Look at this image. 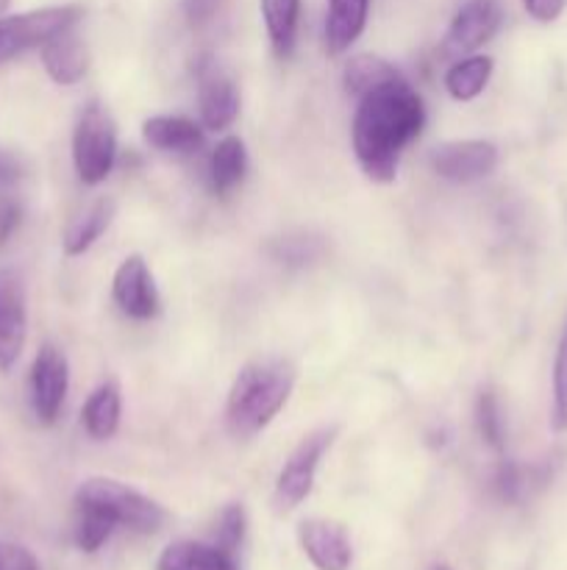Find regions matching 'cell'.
Returning <instances> with one entry per match:
<instances>
[{
  "instance_id": "obj_2",
  "label": "cell",
  "mask_w": 567,
  "mask_h": 570,
  "mask_svg": "<svg viewBox=\"0 0 567 570\" xmlns=\"http://www.w3.org/2000/svg\"><path fill=\"white\" fill-rule=\"evenodd\" d=\"M295 365L281 356H259L233 379L226 401L228 432L239 440L259 434L276 421L295 390Z\"/></svg>"
},
{
  "instance_id": "obj_27",
  "label": "cell",
  "mask_w": 567,
  "mask_h": 570,
  "mask_svg": "<svg viewBox=\"0 0 567 570\" xmlns=\"http://www.w3.org/2000/svg\"><path fill=\"white\" fill-rule=\"evenodd\" d=\"M245 529H248V515H245L242 504H228L217 518L215 529V546H220L228 554H237V549L245 540Z\"/></svg>"
},
{
  "instance_id": "obj_35",
  "label": "cell",
  "mask_w": 567,
  "mask_h": 570,
  "mask_svg": "<svg viewBox=\"0 0 567 570\" xmlns=\"http://www.w3.org/2000/svg\"><path fill=\"white\" fill-rule=\"evenodd\" d=\"M434 570H450V568H445V566H439V568H434Z\"/></svg>"
},
{
  "instance_id": "obj_7",
  "label": "cell",
  "mask_w": 567,
  "mask_h": 570,
  "mask_svg": "<svg viewBox=\"0 0 567 570\" xmlns=\"http://www.w3.org/2000/svg\"><path fill=\"white\" fill-rule=\"evenodd\" d=\"M67 390H70V365L64 351L53 343L39 345L37 356L28 373V393H31V410L42 426H53L64 410Z\"/></svg>"
},
{
  "instance_id": "obj_1",
  "label": "cell",
  "mask_w": 567,
  "mask_h": 570,
  "mask_svg": "<svg viewBox=\"0 0 567 570\" xmlns=\"http://www.w3.org/2000/svg\"><path fill=\"white\" fill-rule=\"evenodd\" d=\"M426 126V106L406 76L361 95L356 106L350 142L367 178L389 184L398 176V161L406 145L420 137Z\"/></svg>"
},
{
  "instance_id": "obj_33",
  "label": "cell",
  "mask_w": 567,
  "mask_h": 570,
  "mask_svg": "<svg viewBox=\"0 0 567 570\" xmlns=\"http://www.w3.org/2000/svg\"><path fill=\"white\" fill-rule=\"evenodd\" d=\"M17 226H20V206L17 204L0 206V243H6Z\"/></svg>"
},
{
  "instance_id": "obj_34",
  "label": "cell",
  "mask_w": 567,
  "mask_h": 570,
  "mask_svg": "<svg viewBox=\"0 0 567 570\" xmlns=\"http://www.w3.org/2000/svg\"><path fill=\"white\" fill-rule=\"evenodd\" d=\"M9 3H11V0H0V17H3V11L9 9Z\"/></svg>"
},
{
  "instance_id": "obj_22",
  "label": "cell",
  "mask_w": 567,
  "mask_h": 570,
  "mask_svg": "<svg viewBox=\"0 0 567 570\" xmlns=\"http://www.w3.org/2000/svg\"><path fill=\"white\" fill-rule=\"evenodd\" d=\"M400 76H404V72H400L395 65H389L387 59H381V56L361 53L345 61L342 83H345V92H348L350 98L359 100L361 95L372 92V89L384 87V83L395 81V78Z\"/></svg>"
},
{
  "instance_id": "obj_25",
  "label": "cell",
  "mask_w": 567,
  "mask_h": 570,
  "mask_svg": "<svg viewBox=\"0 0 567 570\" xmlns=\"http://www.w3.org/2000/svg\"><path fill=\"white\" fill-rule=\"evenodd\" d=\"M476 429L481 434L484 443L493 451H500L506 443V426L504 412H500V401L493 390H481L476 401Z\"/></svg>"
},
{
  "instance_id": "obj_19",
  "label": "cell",
  "mask_w": 567,
  "mask_h": 570,
  "mask_svg": "<svg viewBox=\"0 0 567 570\" xmlns=\"http://www.w3.org/2000/svg\"><path fill=\"white\" fill-rule=\"evenodd\" d=\"M120 415H122V395L120 384L117 382H103L100 387H94L89 393L87 404L81 410V423L83 432L92 440H111L120 429Z\"/></svg>"
},
{
  "instance_id": "obj_8",
  "label": "cell",
  "mask_w": 567,
  "mask_h": 570,
  "mask_svg": "<svg viewBox=\"0 0 567 570\" xmlns=\"http://www.w3.org/2000/svg\"><path fill=\"white\" fill-rule=\"evenodd\" d=\"M195 78H198L200 126L206 131L231 128L239 117V89L233 78L209 53L198 56V61H195Z\"/></svg>"
},
{
  "instance_id": "obj_24",
  "label": "cell",
  "mask_w": 567,
  "mask_h": 570,
  "mask_svg": "<svg viewBox=\"0 0 567 570\" xmlns=\"http://www.w3.org/2000/svg\"><path fill=\"white\" fill-rule=\"evenodd\" d=\"M115 529L117 523L106 512L87 504H76V529H72V538H76V546L83 554H94L98 549H103L106 540L115 534Z\"/></svg>"
},
{
  "instance_id": "obj_21",
  "label": "cell",
  "mask_w": 567,
  "mask_h": 570,
  "mask_svg": "<svg viewBox=\"0 0 567 570\" xmlns=\"http://www.w3.org/2000/svg\"><path fill=\"white\" fill-rule=\"evenodd\" d=\"M259 9L278 59L292 56L295 39H298L300 0H259Z\"/></svg>"
},
{
  "instance_id": "obj_30",
  "label": "cell",
  "mask_w": 567,
  "mask_h": 570,
  "mask_svg": "<svg viewBox=\"0 0 567 570\" xmlns=\"http://www.w3.org/2000/svg\"><path fill=\"white\" fill-rule=\"evenodd\" d=\"M0 570H39V562L22 546L0 543Z\"/></svg>"
},
{
  "instance_id": "obj_3",
  "label": "cell",
  "mask_w": 567,
  "mask_h": 570,
  "mask_svg": "<svg viewBox=\"0 0 567 570\" xmlns=\"http://www.w3.org/2000/svg\"><path fill=\"white\" fill-rule=\"evenodd\" d=\"M76 504L94 507L106 512L117 527H126L137 534H156L167 523V510L159 501L117 479L94 476L81 482V488L76 490Z\"/></svg>"
},
{
  "instance_id": "obj_18",
  "label": "cell",
  "mask_w": 567,
  "mask_h": 570,
  "mask_svg": "<svg viewBox=\"0 0 567 570\" xmlns=\"http://www.w3.org/2000/svg\"><path fill=\"white\" fill-rule=\"evenodd\" d=\"M156 570H239L237 557L215 543L178 540L159 554Z\"/></svg>"
},
{
  "instance_id": "obj_32",
  "label": "cell",
  "mask_w": 567,
  "mask_h": 570,
  "mask_svg": "<svg viewBox=\"0 0 567 570\" xmlns=\"http://www.w3.org/2000/svg\"><path fill=\"white\" fill-rule=\"evenodd\" d=\"M567 0H523V9L537 22H554L565 11Z\"/></svg>"
},
{
  "instance_id": "obj_6",
  "label": "cell",
  "mask_w": 567,
  "mask_h": 570,
  "mask_svg": "<svg viewBox=\"0 0 567 570\" xmlns=\"http://www.w3.org/2000/svg\"><path fill=\"white\" fill-rule=\"evenodd\" d=\"M337 432V426H320L295 445V451L284 462L281 473H278L276 490H272V504L278 512H292L295 507L309 499L311 488H315L317 465H320L322 454L334 445Z\"/></svg>"
},
{
  "instance_id": "obj_23",
  "label": "cell",
  "mask_w": 567,
  "mask_h": 570,
  "mask_svg": "<svg viewBox=\"0 0 567 570\" xmlns=\"http://www.w3.org/2000/svg\"><path fill=\"white\" fill-rule=\"evenodd\" d=\"M493 67L495 65L489 56H461L445 72V89H448V95L454 100L467 104V100L478 98L487 89L489 78H493Z\"/></svg>"
},
{
  "instance_id": "obj_14",
  "label": "cell",
  "mask_w": 567,
  "mask_h": 570,
  "mask_svg": "<svg viewBox=\"0 0 567 570\" xmlns=\"http://www.w3.org/2000/svg\"><path fill=\"white\" fill-rule=\"evenodd\" d=\"M42 67L59 87H76L89 70V50L76 31H64L39 48Z\"/></svg>"
},
{
  "instance_id": "obj_28",
  "label": "cell",
  "mask_w": 567,
  "mask_h": 570,
  "mask_svg": "<svg viewBox=\"0 0 567 570\" xmlns=\"http://www.w3.org/2000/svg\"><path fill=\"white\" fill-rule=\"evenodd\" d=\"M272 254H276V259L284 262V265L304 267L322 254V245H320V239H311V237H304V234H300V237L278 239L276 248H272Z\"/></svg>"
},
{
  "instance_id": "obj_11",
  "label": "cell",
  "mask_w": 567,
  "mask_h": 570,
  "mask_svg": "<svg viewBox=\"0 0 567 570\" xmlns=\"http://www.w3.org/2000/svg\"><path fill=\"white\" fill-rule=\"evenodd\" d=\"M111 298L120 312L131 321H153L161 312L159 289H156L153 273L148 262L139 254L126 256L111 278Z\"/></svg>"
},
{
  "instance_id": "obj_26",
  "label": "cell",
  "mask_w": 567,
  "mask_h": 570,
  "mask_svg": "<svg viewBox=\"0 0 567 570\" xmlns=\"http://www.w3.org/2000/svg\"><path fill=\"white\" fill-rule=\"evenodd\" d=\"M550 429L567 432V317L561 326L554 356V401H550Z\"/></svg>"
},
{
  "instance_id": "obj_16",
  "label": "cell",
  "mask_w": 567,
  "mask_h": 570,
  "mask_svg": "<svg viewBox=\"0 0 567 570\" xmlns=\"http://www.w3.org/2000/svg\"><path fill=\"white\" fill-rule=\"evenodd\" d=\"M117 204L111 198H94L92 204L83 206L76 217H70V223L64 226L61 234V248L67 256H81L92 248L100 239V234L111 226L115 220Z\"/></svg>"
},
{
  "instance_id": "obj_13",
  "label": "cell",
  "mask_w": 567,
  "mask_h": 570,
  "mask_svg": "<svg viewBox=\"0 0 567 570\" xmlns=\"http://www.w3.org/2000/svg\"><path fill=\"white\" fill-rule=\"evenodd\" d=\"M298 543L317 570H348L354 562V546L337 521L309 518L300 521Z\"/></svg>"
},
{
  "instance_id": "obj_12",
  "label": "cell",
  "mask_w": 567,
  "mask_h": 570,
  "mask_svg": "<svg viewBox=\"0 0 567 570\" xmlns=\"http://www.w3.org/2000/svg\"><path fill=\"white\" fill-rule=\"evenodd\" d=\"M500 28V6L495 0H467L450 20L445 33L442 50L454 59L476 53L481 45L498 33Z\"/></svg>"
},
{
  "instance_id": "obj_20",
  "label": "cell",
  "mask_w": 567,
  "mask_h": 570,
  "mask_svg": "<svg viewBox=\"0 0 567 570\" xmlns=\"http://www.w3.org/2000/svg\"><path fill=\"white\" fill-rule=\"evenodd\" d=\"M248 173V150L239 137H222L209 156V184L215 195H228Z\"/></svg>"
},
{
  "instance_id": "obj_4",
  "label": "cell",
  "mask_w": 567,
  "mask_h": 570,
  "mask_svg": "<svg viewBox=\"0 0 567 570\" xmlns=\"http://www.w3.org/2000/svg\"><path fill=\"white\" fill-rule=\"evenodd\" d=\"M117 159V126L109 109L100 104H89L81 111L72 131V165L78 178L87 187H98L106 181Z\"/></svg>"
},
{
  "instance_id": "obj_10",
  "label": "cell",
  "mask_w": 567,
  "mask_h": 570,
  "mask_svg": "<svg viewBox=\"0 0 567 570\" xmlns=\"http://www.w3.org/2000/svg\"><path fill=\"white\" fill-rule=\"evenodd\" d=\"M431 170L439 178L470 184L498 167V148L489 139H450L431 150Z\"/></svg>"
},
{
  "instance_id": "obj_17",
  "label": "cell",
  "mask_w": 567,
  "mask_h": 570,
  "mask_svg": "<svg viewBox=\"0 0 567 570\" xmlns=\"http://www.w3.org/2000/svg\"><path fill=\"white\" fill-rule=\"evenodd\" d=\"M370 14V0H328L326 14V50L328 56H342L361 37Z\"/></svg>"
},
{
  "instance_id": "obj_5",
  "label": "cell",
  "mask_w": 567,
  "mask_h": 570,
  "mask_svg": "<svg viewBox=\"0 0 567 570\" xmlns=\"http://www.w3.org/2000/svg\"><path fill=\"white\" fill-rule=\"evenodd\" d=\"M83 17V9L76 3L44 6V9L22 11V14L0 17V65L22 56L26 50L42 48L59 33L70 31Z\"/></svg>"
},
{
  "instance_id": "obj_31",
  "label": "cell",
  "mask_w": 567,
  "mask_h": 570,
  "mask_svg": "<svg viewBox=\"0 0 567 570\" xmlns=\"http://www.w3.org/2000/svg\"><path fill=\"white\" fill-rule=\"evenodd\" d=\"M222 0H181V9H183V17H187V22L192 28H200L206 26V22H211V17L220 11Z\"/></svg>"
},
{
  "instance_id": "obj_29",
  "label": "cell",
  "mask_w": 567,
  "mask_h": 570,
  "mask_svg": "<svg viewBox=\"0 0 567 570\" xmlns=\"http://www.w3.org/2000/svg\"><path fill=\"white\" fill-rule=\"evenodd\" d=\"M528 484H531V471H526V468L517 465V462H509V460L500 462L498 473H495V490H498L500 499L504 501L523 499Z\"/></svg>"
},
{
  "instance_id": "obj_9",
  "label": "cell",
  "mask_w": 567,
  "mask_h": 570,
  "mask_svg": "<svg viewBox=\"0 0 567 570\" xmlns=\"http://www.w3.org/2000/svg\"><path fill=\"white\" fill-rule=\"evenodd\" d=\"M28 337L26 282L11 267H0V373L20 362Z\"/></svg>"
},
{
  "instance_id": "obj_15",
  "label": "cell",
  "mask_w": 567,
  "mask_h": 570,
  "mask_svg": "<svg viewBox=\"0 0 567 570\" xmlns=\"http://www.w3.org/2000/svg\"><path fill=\"white\" fill-rule=\"evenodd\" d=\"M206 128L181 115H156L142 122V139L165 154H195L203 148Z\"/></svg>"
}]
</instances>
